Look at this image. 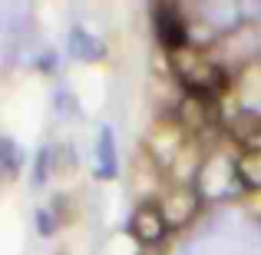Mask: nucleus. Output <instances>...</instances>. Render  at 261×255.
Wrapping results in <instances>:
<instances>
[{"mask_svg":"<svg viewBox=\"0 0 261 255\" xmlns=\"http://www.w3.org/2000/svg\"><path fill=\"white\" fill-rule=\"evenodd\" d=\"M23 163V153L17 149L13 140H0V172H17Z\"/></svg>","mask_w":261,"mask_h":255,"instance_id":"obj_9","label":"nucleus"},{"mask_svg":"<svg viewBox=\"0 0 261 255\" xmlns=\"http://www.w3.org/2000/svg\"><path fill=\"white\" fill-rule=\"evenodd\" d=\"M166 219H162V209L152 202L139 205V209L133 212V219H129V232H133V239L139 245H155L162 242V236H166Z\"/></svg>","mask_w":261,"mask_h":255,"instance_id":"obj_3","label":"nucleus"},{"mask_svg":"<svg viewBox=\"0 0 261 255\" xmlns=\"http://www.w3.org/2000/svg\"><path fill=\"white\" fill-rule=\"evenodd\" d=\"M198 205H202V202H198V196L185 189V192H172V196H169L166 202L159 205V209H162L166 225H175V229H178V225H189L192 219H195Z\"/></svg>","mask_w":261,"mask_h":255,"instance_id":"obj_4","label":"nucleus"},{"mask_svg":"<svg viewBox=\"0 0 261 255\" xmlns=\"http://www.w3.org/2000/svg\"><path fill=\"white\" fill-rule=\"evenodd\" d=\"M50 176V149H43L40 153V163H37V172H33V182H43V179Z\"/></svg>","mask_w":261,"mask_h":255,"instance_id":"obj_11","label":"nucleus"},{"mask_svg":"<svg viewBox=\"0 0 261 255\" xmlns=\"http://www.w3.org/2000/svg\"><path fill=\"white\" fill-rule=\"evenodd\" d=\"M235 179L245 189H261V146L245 149L235 159Z\"/></svg>","mask_w":261,"mask_h":255,"instance_id":"obj_8","label":"nucleus"},{"mask_svg":"<svg viewBox=\"0 0 261 255\" xmlns=\"http://www.w3.org/2000/svg\"><path fill=\"white\" fill-rule=\"evenodd\" d=\"M96 176H99V179H116V176H119L116 140H113V129H109V126H102L99 140H96Z\"/></svg>","mask_w":261,"mask_h":255,"instance_id":"obj_6","label":"nucleus"},{"mask_svg":"<svg viewBox=\"0 0 261 255\" xmlns=\"http://www.w3.org/2000/svg\"><path fill=\"white\" fill-rule=\"evenodd\" d=\"M70 53L73 60H83V63H96V60L106 57V47H102L99 37H93L83 27H73L70 30Z\"/></svg>","mask_w":261,"mask_h":255,"instance_id":"obj_7","label":"nucleus"},{"mask_svg":"<svg viewBox=\"0 0 261 255\" xmlns=\"http://www.w3.org/2000/svg\"><path fill=\"white\" fill-rule=\"evenodd\" d=\"M172 63H175V77L178 83L189 89L192 96H202V100H212L225 89V70L212 60H205L198 50L185 47V50L172 53Z\"/></svg>","mask_w":261,"mask_h":255,"instance_id":"obj_1","label":"nucleus"},{"mask_svg":"<svg viewBox=\"0 0 261 255\" xmlns=\"http://www.w3.org/2000/svg\"><path fill=\"white\" fill-rule=\"evenodd\" d=\"M228 133L231 140L245 143V149L261 146V113H251V109H242L228 120Z\"/></svg>","mask_w":261,"mask_h":255,"instance_id":"obj_5","label":"nucleus"},{"mask_svg":"<svg viewBox=\"0 0 261 255\" xmlns=\"http://www.w3.org/2000/svg\"><path fill=\"white\" fill-rule=\"evenodd\" d=\"M37 232H40V236H53V232H57V216H53L50 209L37 212Z\"/></svg>","mask_w":261,"mask_h":255,"instance_id":"obj_10","label":"nucleus"},{"mask_svg":"<svg viewBox=\"0 0 261 255\" xmlns=\"http://www.w3.org/2000/svg\"><path fill=\"white\" fill-rule=\"evenodd\" d=\"M152 27H155V37L159 43L166 47L169 53H178L189 47V27H185L182 13L172 0H155L152 7Z\"/></svg>","mask_w":261,"mask_h":255,"instance_id":"obj_2","label":"nucleus"}]
</instances>
